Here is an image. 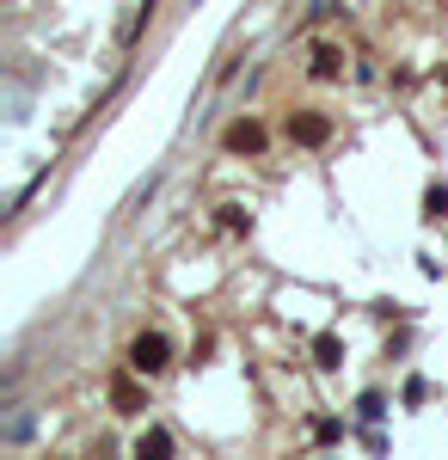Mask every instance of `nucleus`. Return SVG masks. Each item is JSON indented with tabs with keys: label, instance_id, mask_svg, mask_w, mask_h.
<instances>
[{
	"label": "nucleus",
	"instance_id": "nucleus-1",
	"mask_svg": "<svg viewBox=\"0 0 448 460\" xmlns=\"http://www.w3.org/2000/svg\"><path fill=\"white\" fill-rule=\"evenodd\" d=\"M166 362H173V344H166L160 332H141L136 344H130V368H136V375H160Z\"/></svg>",
	"mask_w": 448,
	"mask_h": 460
},
{
	"label": "nucleus",
	"instance_id": "nucleus-2",
	"mask_svg": "<svg viewBox=\"0 0 448 460\" xmlns=\"http://www.w3.org/2000/svg\"><path fill=\"white\" fill-rule=\"evenodd\" d=\"M289 136H295L301 147H319L326 136H332V123H326V117H313V111H308V117H289Z\"/></svg>",
	"mask_w": 448,
	"mask_h": 460
},
{
	"label": "nucleus",
	"instance_id": "nucleus-3",
	"mask_svg": "<svg viewBox=\"0 0 448 460\" xmlns=\"http://www.w3.org/2000/svg\"><path fill=\"white\" fill-rule=\"evenodd\" d=\"M228 147H234V154H258V147H264V129H258V123H234V129H228Z\"/></svg>",
	"mask_w": 448,
	"mask_h": 460
},
{
	"label": "nucleus",
	"instance_id": "nucleus-4",
	"mask_svg": "<svg viewBox=\"0 0 448 460\" xmlns=\"http://www.w3.org/2000/svg\"><path fill=\"white\" fill-rule=\"evenodd\" d=\"M313 74H319V80H338V74H345V56L319 43V49H313Z\"/></svg>",
	"mask_w": 448,
	"mask_h": 460
},
{
	"label": "nucleus",
	"instance_id": "nucleus-5",
	"mask_svg": "<svg viewBox=\"0 0 448 460\" xmlns=\"http://www.w3.org/2000/svg\"><path fill=\"white\" fill-rule=\"evenodd\" d=\"M111 399H117V411H141V387H136V381H117Z\"/></svg>",
	"mask_w": 448,
	"mask_h": 460
},
{
	"label": "nucleus",
	"instance_id": "nucleus-6",
	"mask_svg": "<svg viewBox=\"0 0 448 460\" xmlns=\"http://www.w3.org/2000/svg\"><path fill=\"white\" fill-rule=\"evenodd\" d=\"M166 448H173V436H166V429H148V436L136 442V455H166Z\"/></svg>",
	"mask_w": 448,
	"mask_h": 460
},
{
	"label": "nucleus",
	"instance_id": "nucleus-7",
	"mask_svg": "<svg viewBox=\"0 0 448 460\" xmlns=\"http://www.w3.org/2000/svg\"><path fill=\"white\" fill-rule=\"evenodd\" d=\"M424 209H430V215H448V190H430V197H424Z\"/></svg>",
	"mask_w": 448,
	"mask_h": 460
}]
</instances>
